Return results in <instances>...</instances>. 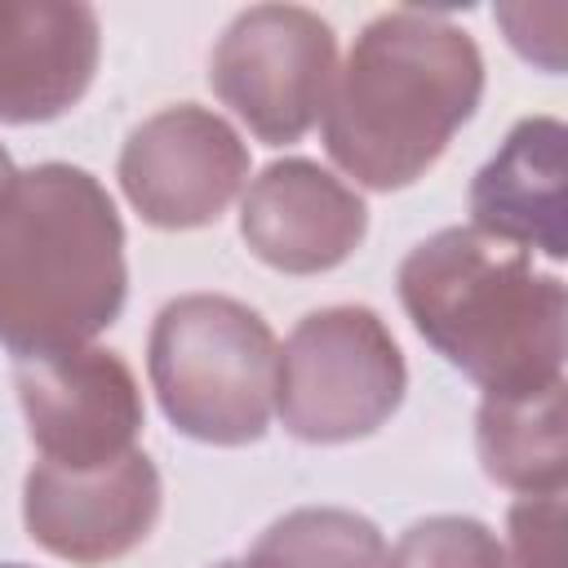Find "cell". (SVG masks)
Here are the masks:
<instances>
[{
    "instance_id": "1",
    "label": "cell",
    "mask_w": 568,
    "mask_h": 568,
    "mask_svg": "<svg viewBox=\"0 0 568 568\" xmlns=\"http://www.w3.org/2000/svg\"><path fill=\"white\" fill-rule=\"evenodd\" d=\"M484 53L430 9H386L355 36L324 102L328 160L368 191L413 186L475 115Z\"/></svg>"
},
{
    "instance_id": "2",
    "label": "cell",
    "mask_w": 568,
    "mask_h": 568,
    "mask_svg": "<svg viewBox=\"0 0 568 568\" xmlns=\"http://www.w3.org/2000/svg\"><path fill=\"white\" fill-rule=\"evenodd\" d=\"M129 297L124 222L106 186L62 160L0 186V346L62 355L111 328Z\"/></svg>"
},
{
    "instance_id": "3",
    "label": "cell",
    "mask_w": 568,
    "mask_h": 568,
    "mask_svg": "<svg viewBox=\"0 0 568 568\" xmlns=\"http://www.w3.org/2000/svg\"><path fill=\"white\" fill-rule=\"evenodd\" d=\"M399 302L422 342L484 395H532L564 382L568 288L524 248L444 226L399 262Z\"/></svg>"
},
{
    "instance_id": "4",
    "label": "cell",
    "mask_w": 568,
    "mask_h": 568,
    "mask_svg": "<svg viewBox=\"0 0 568 568\" xmlns=\"http://www.w3.org/2000/svg\"><path fill=\"white\" fill-rule=\"evenodd\" d=\"M275 333L226 293H182L160 306L146 337L151 390L186 439L257 444L275 408Z\"/></svg>"
},
{
    "instance_id": "5",
    "label": "cell",
    "mask_w": 568,
    "mask_h": 568,
    "mask_svg": "<svg viewBox=\"0 0 568 568\" xmlns=\"http://www.w3.org/2000/svg\"><path fill=\"white\" fill-rule=\"evenodd\" d=\"M408 364L373 306H320L275 355V413L302 444H351L404 404Z\"/></svg>"
},
{
    "instance_id": "6",
    "label": "cell",
    "mask_w": 568,
    "mask_h": 568,
    "mask_svg": "<svg viewBox=\"0 0 568 568\" xmlns=\"http://www.w3.org/2000/svg\"><path fill=\"white\" fill-rule=\"evenodd\" d=\"M337 75L333 27L302 4L240 9L209 53V89L266 146H288L324 115Z\"/></svg>"
},
{
    "instance_id": "7",
    "label": "cell",
    "mask_w": 568,
    "mask_h": 568,
    "mask_svg": "<svg viewBox=\"0 0 568 568\" xmlns=\"http://www.w3.org/2000/svg\"><path fill=\"white\" fill-rule=\"evenodd\" d=\"M115 178L142 222L195 231L217 222L248 182V142L217 111L178 102L124 138Z\"/></svg>"
},
{
    "instance_id": "8",
    "label": "cell",
    "mask_w": 568,
    "mask_h": 568,
    "mask_svg": "<svg viewBox=\"0 0 568 568\" xmlns=\"http://www.w3.org/2000/svg\"><path fill=\"white\" fill-rule=\"evenodd\" d=\"M13 386L40 462L89 470L138 448L146 422L142 390L133 368L106 346L18 359Z\"/></svg>"
},
{
    "instance_id": "9",
    "label": "cell",
    "mask_w": 568,
    "mask_h": 568,
    "mask_svg": "<svg viewBox=\"0 0 568 568\" xmlns=\"http://www.w3.org/2000/svg\"><path fill=\"white\" fill-rule=\"evenodd\" d=\"M160 506H164V484L142 448L89 470L36 462L22 484L27 537L40 550L84 568L138 550L151 537Z\"/></svg>"
},
{
    "instance_id": "10",
    "label": "cell",
    "mask_w": 568,
    "mask_h": 568,
    "mask_svg": "<svg viewBox=\"0 0 568 568\" xmlns=\"http://www.w3.org/2000/svg\"><path fill=\"white\" fill-rule=\"evenodd\" d=\"M240 235L257 262L284 275L342 266L368 235V204L315 160H271L240 200Z\"/></svg>"
},
{
    "instance_id": "11",
    "label": "cell",
    "mask_w": 568,
    "mask_h": 568,
    "mask_svg": "<svg viewBox=\"0 0 568 568\" xmlns=\"http://www.w3.org/2000/svg\"><path fill=\"white\" fill-rule=\"evenodd\" d=\"M98 9L80 0H0V124L67 115L93 84Z\"/></svg>"
},
{
    "instance_id": "12",
    "label": "cell",
    "mask_w": 568,
    "mask_h": 568,
    "mask_svg": "<svg viewBox=\"0 0 568 568\" xmlns=\"http://www.w3.org/2000/svg\"><path fill=\"white\" fill-rule=\"evenodd\" d=\"M564 146L568 129L555 115L519 120L488 164L470 178V222L479 235L524 253L564 262Z\"/></svg>"
},
{
    "instance_id": "13",
    "label": "cell",
    "mask_w": 568,
    "mask_h": 568,
    "mask_svg": "<svg viewBox=\"0 0 568 568\" xmlns=\"http://www.w3.org/2000/svg\"><path fill=\"white\" fill-rule=\"evenodd\" d=\"M475 453L493 484L546 497L564 493L568 444H564V382L532 395H484L475 413Z\"/></svg>"
},
{
    "instance_id": "14",
    "label": "cell",
    "mask_w": 568,
    "mask_h": 568,
    "mask_svg": "<svg viewBox=\"0 0 568 568\" xmlns=\"http://www.w3.org/2000/svg\"><path fill=\"white\" fill-rule=\"evenodd\" d=\"M382 528L346 506H297L271 519L244 568H386Z\"/></svg>"
},
{
    "instance_id": "15",
    "label": "cell",
    "mask_w": 568,
    "mask_h": 568,
    "mask_svg": "<svg viewBox=\"0 0 568 568\" xmlns=\"http://www.w3.org/2000/svg\"><path fill=\"white\" fill-rule=\"evenodd\" d=\"M386 568H510V559L484 519L426 515L399 532Z\"/></svg>"
},
{
    "instance_id": "16",
    "label": "cell",
    "mask_w": 568,
    "mask_h": 568,
    "mask_svg": "<svg viewBox=\"0 0 568 568\" xmlns=\"http://www.w3.org/2000/svg\"><path fill=\"white\" fill-rule=\"evenodd\" d=\"M510 568H564V493L519 497L506 515Z\"/></svg>"
},
{
    "instance_id": "17",
    "label": "cell",
    "mask_w": 568,
    "mask_h": 568,
    "mask_svg": "<svg viewBox=\"0 0 568 568\" xmlns=\"http://www.w3.org/2000/svg\"><path fill=\"white\" fill-rule=\"evenodd\" d=\"M559 4H497L493 18L501 22L506 40L515 44V53H524L528 62H537L541 71L559 75L564 71V40H546L541 22L555 13Z\"/></svg>"
},
{
    "instance_id": "18",
    "label": "cell",
    "mask_w": 568,
    "mask_h": 568,
    "mask_svg": "<svg viewBox=\"0 0 568 568\" xmlns=\"http://www.w3.org/2000/svg\"><path fill=\"white\" fill-rule=\"evenodd\" d=\"M13 173H18V169H13V160H9V151L0 146V186H4V182H9Z\"/></svg>"
},
{
    "instance_id": "19",
    "label": "cell",
    "mask_w": 568,
    "mask_h": 568,
    "mask_svg": "<svg viewBox=\"0 0 568 568\" xmlns=\"http://www.w3.org/2000/svg\"><path fill=\"white\" fill-rule=\"evenodd\" d=\"M213 568H244L240 559H222V564H213Z\"/></svg>"
},
{
    "instance_id": "20",
    "label": "cell",
    "mask_w": 568,
    "mask_h": 568,
    "mask_svg": "<svg viewBox=\"0 0 568 568\" xmlns=\"http://www.w3.org/2000/svg\"><path fill=\"white\" fill-rule=\"evenodd\" d=\"M0 568H31V564H0Z\"/></svg>"
}]
</instances>
